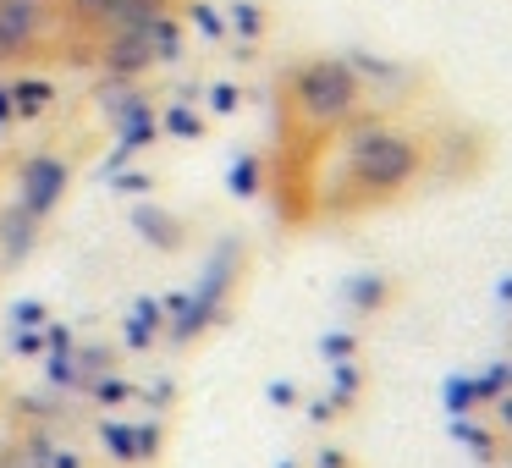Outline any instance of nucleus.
Instances as JSON below:
<instances>
[{
  "instance_id": "f257e3e1",
  "label": "nucleus",
  "mask_w": 512,
  "mask_h": 468,
  "mask_svg": "<svg viewBox=\"0 0 512 468\" xmlns=\"http://www.w3.org/2000/svg\"><path fill=\"white\" fill-rule=\"evenodd\" d=\"M61 193H67V166L56 155H34L23 166V177H17V210H28L39 221V215H50L61 204Z\"/></svg>"
},
{
  "instance_id": "f03ea898",
  "label": "nucleus",
  "mask_w": 512,
  "mask_h": 468,
  "mask_svg": "<svg viewBox=\"0 0 512 468\" xmlns=\"http://www.w3.org/2000/svg\"><path fill=\"white\" fill-rule=\"evenodd\" d=\"M149 61H155V50H149L144 23L116 28V34H111V45H105V72H111V78H133V72H144Z\"/></svg>"
},
{
  "instance_id": "7ed1b4c3",
  "label": "nucleus",
  "mask_w": 512,
  "mask_h": 468,
  "mask_svg": "<svg viewBox=\"0 0 512 468\" xmlns=\"http://www.w3.org/2000/svg\"><path fill=\"white\" fill-rule=\"evenodd\" d=\"M0 23L12 28L17 39H28V45H34L39 28H45V0H0Z\"/></svg>"
},
{
  "instance_id": "20e7f679",
  "label": "nucleus",
  "mask_w": 512,
  "mask_h": 468,
  "mask_svg": "<svg viewBox=\"0 0 512 468\" xmlns=\"http://www.w3.org/2000/svg\"><path fill=\"white\" fill-rule=\"evenodd\" d=\"M72 17H78L83 28H122L127 23V0H72Z\"/></svg>"
},
{
  "instance_id": "39448f33",
  "label": "nucleus",
  "mask_w": 512,
  "mask_h": 468,
  "mask_svg": "<svg viewBox=\"0 0 512 468\" xmlns=\"http://www.w3.org/2000/svg\"><path fill=\"white\" fill-rule=\"evenodd\" d=\"M303 100H309V111H336L342 105V83L314 72V78H303Z\"/></svg>"
},
{
  "instance_id": "423d86ee",
  "label": "nucleus",
  "mask_w": 512,
  "mask_h": 468,
  "mask_svg": "<svg viewBox=\"0 0 512 468\" xmlns=\"http://www.w3.org/2000/svg\"><path fill=\"white\" fill-rule=\"evenodd\" d=\"M28 243H34V215L12 210V215H6V259H23Z\"/></svg>"
},
{
  "instance_id": "0eeeda50",
  "label": "nucleus",
  "mask_w": 512,
  "mask_h": 468,
  "mask_svg": "<svg viewBox=\"0 0 512 468\" xmlns=\"http://www.w3.org/2000/svg\"><path fill=\"white\" fill-rule=\"evenodd\" d=\"M100 446L116 457V463H133V424L105 419V424H100Z\"/></svg>"
},
{
  "instance_id": "6e6552de",
  "label": "nucleus",
  "mask_w": 512,
  "mask_h": 468,
  "mask_svg": "<svg viewBox=\"0 0 512 468\" xmlns=\"http://www.w3.org/2000/svg\"><path fill=\"white\" fill-rule=\"evenodd\" d=\"M12 100H17V116H39L50 100H56V89H50V83H17Z\"/></svg>"
},
{
  "instance_id": "1a4fd4ad",
  "label": "nucleus",
  "mask_w": 512,
  "mask_h": 468,
  "mask_svg": "<svg viewBox=\"0 0 512 468\" xmlns=\"http://www.w3.org/2000/svg\"><path fill=\"white\" fill-rule=\"evenodd\" d=\"M94 397H100L105 408H116V402H127V397H133V386H127L122 375H94Z\"/></svg>"
},
{
  "instance_id": "9d476101",
  "label": "nucleus",
  "mask_w": 512,
  "mask_h": 468,
  "mask_svg": "<svg viewBox=\"0 0 512 468\" xmlns=\"http://www.w3.org/2000/svg\"><path fill=\"white\" fill-rule=\"evenodd\" d=\"M39 325H45V303L39 298H23L12 309V331H39Z\"/></svg>"
},
{
  "instance_id": "9b49d317",
  "label": "nucleus",
  "mask_w": 512,
  "mask_h": 468,
  "mask_svg": "<svg viewBox=\"0 0 512 468\" xmlns=\"http://www.w3.org/2000/svg\"><path fill=\"white\" fill-rule=\"evenodd\" d=\"M160 452V424H133V463Z\"/></svg>"
},
{
  "instance_id": "f8f14e48",
  "label": "nucleus",
  "mask_w": 512,
  "mask_h": 468,
  "mask_svg": "<svg viewBox=\"0 0 512 468\" xmlns=\"http://www.w3.org/2000/svg\"><path fill=\"white\" fill-rule=\"evenodd\" d=\"M50 380H56V386H72V380H78V358H72V353H50Z\"/></svg>"
},
{
  "instance_id": "ddd939ff",
  "label": "nucleus",
  "mask_w": 512,
  "mask_h": 468,
  "mask_svg": "<svg viewBox=\"0 0 512 468\" xmlns=\"http://www.w3.org/2000/svg\"><path fill=\"white\" fill-rule=\"evenodd\" d=\"M12 347L23 358H34V353H45V331H12Z\"/></svg>"
},
{
  "instance_id": "4468645a",
  "label": "nucleus",
  "mask_w": 512,
  "mask_h": 468,
  "mask_svg": "<svg viewBox=\"0 0 512 468\" xmlns=\"http://www.w3.org/2000/svg\"><path fill=\"white\" fill-rule=\"evenodd\" d=\"M138 226H144V237H155L160 248H171V226L160 221V215H138Z\"/></svg>"
},
{
  "instance_id": "2eb2a0df",
  "label": "nucleus",
  "mask_w": 512,
  "mask_h": 468,
  "mask_svg": "<svg viewBox=\"0 0 512 468\" xmlns=\"http://www.w3.org/2000/svg\"><path fill=\"white\" fill-rule=\"evenodd\" d=\"M23 50H28V39H17L12 28L0 23V61H17V56H23Z\"/></svg>"
},
{
  "instance_id": "dca6fc26",
  "label": "nucleus",
  "mask_w": 512,
  "mask_h": 468,
  "mask_svg": "<svg viewBox=\"0 0 512 468\" xmlns=\"http://www.w3.org/2000/svg\"><path fill=\"white\" fill-rule=\"evenodd\" d=\"M45 342H50V353H72V331H67V325H50Z\"/></svg>"
},
{
  "instance_id": "f3484780",
  "label": "nucleus",
  "mask_w": 512,
  "mask_h": 468,
  "mask_svg": "<svg viewBox=\"0 0 512 468\" xmlns=\"http://www.w3.org/2000/svg\"><path fill=\"white\" fill-rule=\"evenodd\" d=\"M45 468H83V463H78V452H50Z\"/></svg>"
},
{
  "instance_id": "a211bd4d",
  "label": "nucleus",
  "mask_w": 512,
  "mask_h": 468,
  "mask_svg": "<svg viewBox=\"0 0 512 468\" xmlns=\"http://www.w3.org/2000/svg\"><path fill=\"white\" fill-rule=\"evenodd\" d=\"M0 122H17V100H12V89H0Z\"/></svg>"
},
{
  "instance_id": "6ab92c4d",
  "label": "nucleus",
  "mask_w": 512,
  "mask_h": 468,
  "mask_svg": "<svg viewBox=\"0 0 512 468\" xmlns=\"http://www.w3.org/2000/svg\"><path fill=\"white\" fill-rule=\"evenodd\" d=\"M193 127H199V122H193L188 111H171V133H193Z\"/></svg>"
},
{
  "instance_id": "aec40b11",
  "label": "nucleus",
  "mask_w": 512,
  "mask_h": 468,
  "mask_svg": "<svg viewBox=\"0 0 512 468\" xmlns=\"http://www.w3.org/2000/svg\"><path fill=\"white\" fill-rule=\"evenodd\" d=\"M0 468H28V457H12V463H0Z\"/></svg>"
},
{
  "instance_id": "412c9836",
  "label": "nucleus",
  "mask_w": 512,
  "mask_h": 468,
  "mask_svg": "<svg viewBox=\"0 0 512 468\" xmlns=\"http://www.w3.org/2000/svg\"><path fill=\"white\" fill-rule=\"evenodd\" d=\"M45 6H50V0H45Z\"/></svg>"
}]
</instances>
